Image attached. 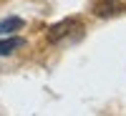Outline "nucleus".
<instances>
[{"instance_id": "nucleus-1", "label": "nucleus", "mask_w": 126, "mask_h": 116, "mask_svg": "<svg viewBox=\"0 0 126 116\" xmlns=\"http://www.w3.org/2000/svg\"><path fill=\"white\" fill-rule=\"evenodd\" d=\"M81 30H83V25H81L78 18H66V20H61V23L50 25L46 38H48V43H61V40L68 38L71 33H81Z\"/></svg>"}, {"instance_id": "nucleus-2", "label": "nucleus", "mask_w": 126, "mask_h": 116, "mask_svg": "<svg viewBox=\"0 0 126 116\" xmlns=\"http://www.w3.org/2000/svg\"><path fill=\"white\" fill-rule=\"evenodd\" d=\"M23 43H25V40H23V38H15V35L0 40V56H10V53H15L18 48H23Z\"/></svg>"}, {"instance_id": "nucleus-3", "label": "nucleus", "mask_w": 126, "mask_h": 116, "mask_svg": "<svg viewBox=\"0 0 126 116\" xmlns=\"http://www.w3.org/2000/svg\"><path fill=\"white\" fill-rule=\"evenodd\" d=\"M23 28V20L20 18H5V20H0V35H13L15 30H20Z\"/></svg>"}]
</instances>
